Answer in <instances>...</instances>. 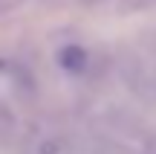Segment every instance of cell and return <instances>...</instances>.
Listing matches in <instances>:
<instances>
[{"instance_id":"obj_6","label":"cell","mask_w":156,"mask_h":154,"mask_svg":"<svg viewBox=\"0 0 156 154\" xmlns=\"http://www.w3.org/2000/svg\"><path fill=\"white\" fill-rule=\"evenodd\" d=\"M81 3H87V6H93V3H101V0H81Z\"/></svg>"},{"instance_id":"obj_3","label":"cell","mask_w":156,"mask_h":154,"mask_svg":"<svg viewBox=\"0 0 156 154\" xmlns=\"http://www.w3.org/2000/svg\"><path fill=\"white\" fill-rule=\"evenodd\" d=\"M58 67L64 70V73L69 76H78V79H84V76L93 73L95 67V55L87 50L84 44H64L61 50H58Z\"/></svg>"},{"instance_id":"obj_7","label":"cell","mask_w":156,"mask_h":154,"mask_svg":"<svg viewBox=\"0 0 156 154\" xmlns=\"http://www.w3.org/2000/svg\"><path fill=\"white\" fill-rule=\"evenodd\" d=\"M153 85H156V81H153Z\"/></svg>"},{"instance_id":"obj_5","label":"cell","mask_w":156,"mask_h":154,"mask_svg":"<svg viewBox=\"0 0 156 154\" xmlns=\"http://www.w3.org/2000/svg\"><path fill=\"white\" fill-rule=\"evenodd\" d=\"M130 9H147V6H156V0H127Z\"/></svg>"},{"instance_id":"obj_2","label":"cell","mask_w":156,"mask_h":154,"mask_svg":"<svg viewBox=\"0 0 156 154\" xmlns=\"http://www.w3.org/2000/svg\"><path fill=\"white\" fill-rule=\"evenodd\" d=\"M119 76H122V81L127 85V90L136 93L139 99H147V96L156 90L153 76L147 73L145 61H142L136 52H124V55L119 58Z\"/></svg>"},{"instance_id":"obj_4","label":"cell","mask_w":156,"mask_h":154,"mask_svg":"<svg viewBox=\"0 0 156 154\" xmlns=\"http://www.w3.org/2000/svg\"><path fill=\"white\" fill-rule=\"evenodd\" d=\"M64 134L52 131V128H41L32 134V154H64Z\"/></svg>"},{"instance_id":"obj_1","label":"cell","mask_w":156,"mask_h":154,"mask_svg":"<svg viewBox=\"0 0 156 154\" xmlns=\"http://www.w3.org/2000/svg\"><path fill=\"white\" fill-rule=\"evenodd\" d=\"M0 73H3L6 85H9L12 96L23 105H32L41 93V85H38V76L29 64H23L20 58H6L0 61Z\"/></svg>"}]
</instances>
